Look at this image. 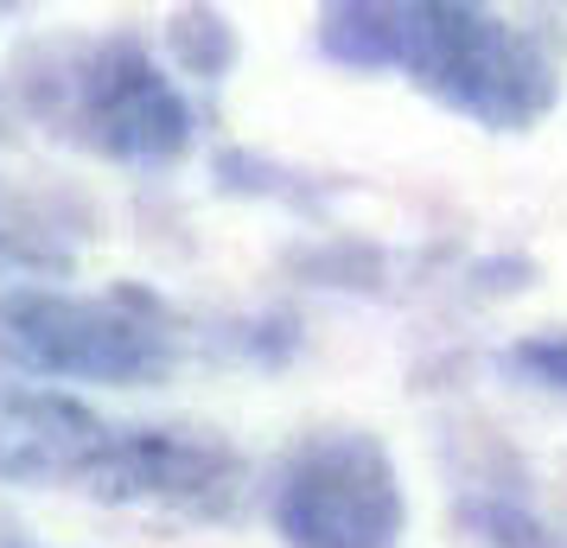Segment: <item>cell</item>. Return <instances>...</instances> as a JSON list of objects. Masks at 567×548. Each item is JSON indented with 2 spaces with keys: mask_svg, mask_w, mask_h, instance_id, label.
Segmentation results:
<instances>
[{
  "mask_svg": "<svg viewBox=\"0 0 567 548\" xmlns=\"http://www.w3.org/2000/svg\"><path fill=\"white\" fill-rule=\"evenodd\" d=\"M78 128L128 166H166L192 147V103L134 39H109L78 77Z\"/></svg>",
  "mask_w": 567,
  "mask_h": 548,
  "instance_id": "obj_5",
  "label": "cell"
},
{
  "mask_svg": "<svg viewBox=\"0 0 567 548\" xmlns=\"http://www.w3.org/2000/svg\"><path fill=\"white\" fill-rule=\"evenodd\" d=\"M409 497L395 459L370 434H319L275 485V529L287 548H395Z\"/></svg>",
  "mask_w": 567,
  "mask_h": 548,
  "instance_id": "obj_3",
  "label": "cell"
},
{
  "mask_svg": "<svg viewBox=\"0 0 567 548\" xmlns=\"http://www.w3.org/2000/svg\"><path fill=\"white\" fill-rule=\"evenodd\" d=\"M319 45L351 71H402L427 96L460 108L497 134L536 128L555 108V45L516 27L491 7H446V0H363L332 7Z\"/></svg>",
  "mask_w": 567,
  "mask_h": 548,
  "instance_id": "obj_1",
  "label": "cell"
},
{
  "mask_svg": "<svg viewBox=\"0 0 567 548\" xmlns=\"http://www.w3.org/2000/svg\"><path fill=\"white\" fill-rule=\"evenodd\" d=\"M243 459L192 427H115L78 485L122 510L159 517H230L243 497Z\"/></svg>",
  "mask_w": 567,
  "mask_h": 548,
  "instance_id": "obj_4",
  "label": "cell"
},
{
  "mask_svg": "<svg viewBox=\"0 0 567 548\" xmlns=\"http://www.w3.org/2000/svg\"><path fill=\"white\" fill-rule=\"evenodd\" d=\"M109 427L90 402L58 390H0V478L7 485H78L109 446Z\"/></svg>",
  "mask_w": 567,
  "mask_h": 548,
  "instance_id": "obj_6",
  "label": "cell"
},
{
  "mask_svg": "<svg viewBox=\"0 0 567 548\" xmlns=\"http://www.w3.org/2000/svg\"><path fill=\"white\" fill-rule=\"evenodd\" d=\"M511 364L542 383V390H567V332H542V339H523L511 351Z\"/></svg>",
  "mask_w": 567,
  "mask_h": 548,
  "instance_id": "obj_7",
  "label": "cell"
},
{
  "mask_svg": "<svg viewBox=\"0 0 567 548\" xmlns=\"http://www.w3.org/2000/svg\"><path fill=\"white\" fill-rule=\"evenodd\" d=\"M39 268H64V256H52L45 242H27L20 230L0 224V275H39Z\"/></svg>",
  "mask_w": 567,
  "mask_h": 548,
  "instance_id": "obj_8",
  "label": "cell"
},
{
  "mask_svg": "<svg viewBox=\"0 0 567 548\" xmlns=\"http://www.w3.org/2000/svg\"><path fill=\"white\" fill-rule=\"evenodd\" d=\"M0 351L32 376L78 383H154L179 358V325L154 293H52L27 288L0 300Z\"/></svg>",
  "mask_w": 567,
  "mask_h": 548,
  "instance_id": "obj_2",
  "label": "cell"
}]
</instances>
